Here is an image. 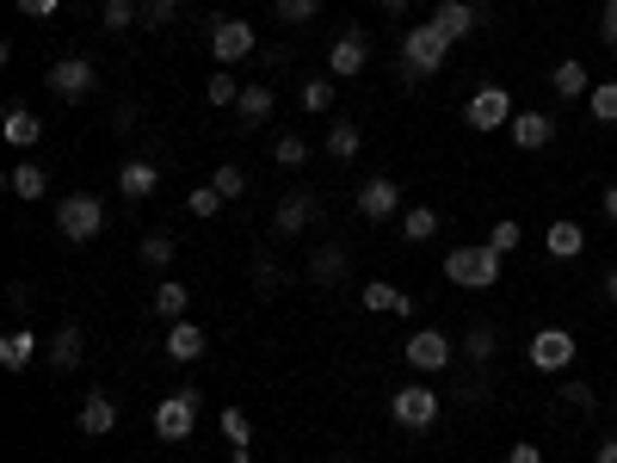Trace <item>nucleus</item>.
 <instances>
[{
  "mask_svg": "<svg viewBox=\"0 0 617 463\" xmlns=\"http://www.w3.org/2000/svg\"><path fill=\"white\" fill-rule=\"evenodd\" d=\"M457 359V340L451 334H439V328H420V334H407V365L414 371H426V377H439L444 365Z\"/></svg>",
  "mask_w": 617,
  "mask_h": 463,
  "instance_id": "1a4fd4ad",
  "label": "nucleus"
},
{
  "mask_svg": "<svg viewBox=\"0 0 617 463\" xmlns=\"http://www.w3.org/2000/svg\"><path fill=\"white\" fill-rule=\"evenodd\" d=\"M272 13H278V25H308L322 13V0H272Z\"/></svg>",
  "mask_w": 617,
  "mask_h": 463,
  "instance_id": "e433bc0d",
  "label": "nucleus"
},
{
  "mask_svg": "<svg viewBox=\"0 0 617 463\" xmlns=\"http://www.w3.org/2000/svg\"><path fill=\"white\" fill-rule=\"evenodd\" d=\"M328 105H333V80H328V75L303 80V112H315V117H322Z\"/></svg>",
  "mask_w": 617,
  "mask_h": 463,
  "instance_id": "58836bf2",
  "label": "nucleus"
},
{
  "mask_svg": "<svg viewBox=\"0 0 617 463\" xmlns=\"http://www.w3.org/2000/svg\"><path fill=\"white\" fill-rule=\"evenodd\" d=\"M593 463H617V439H599V451H593Z\"/></svg>",
  "mask_w": 617,
  "mask_h": 463,
  "instance_id": "3c124183",
  "label": "nucleus"
},
{
  "mask_svg": "<svg viewBox=\"0 0 617 463\" xmlns=\"http://www.w3.org/2000/svg\"><path fill=\"white\" fill-rule=\"evenodd\" d=\"M179 7H186V0H142L136 20H142V32H167V25L179 20Z\"/></svg>",
  "mask_w": 617,
  "mask_h": 463,
  "instance_id": "473e14b6",
  "label": "nucleus"
},
{
  "mask_svg": "<svg viewBox=\"0 0 617 463\" xmlns=\"http://www.w3.org/2000/svg\"><path fill=\"white\" fill-rule=\"evenodd\" d=\"M333 463H358V458H347V451H340V458H333Z\"/></svg>",
  "mask_w": 617,
  "mask_h": 463,
  "instance_id": "4d7b16f0",
  "label": "nucleus"
},
{
  "mask_svg": "<svg viewBox=\"0 0 617 463\" xmlns=\"http://www.w3.org/2000/svg\"><path fill=\"white\" fill-rule=\"evenodd\" d=\"M229 463H253V458H248V451H229Z\"/></svg>",
  "mask_w": 617,
  "mask_h": 463,
  "instance_id": "6e6d98bb",
  "label": "nucleus"
},
{
  "mask_svg": "<svg viewBox=\"0 0 617 463\" xmlns=\"http://www.w3.org/2000/svg\"><path fill=\"white\" fill-rule=\"evenodd\" d=\"M278 285H285V272H278V260H253V290H260V297H272Z\"/></svg>",
  "mask_w": 617,
  "mask_h": 463,
  "instance_id": "c03bdc74",
  "label": "nucleus"
},
{
  "mask_svg": "<svg viewBox=\"0 0 617 463\" xmlns=\"http://www.w3.org/2000/svg\"><path fill=\"white\" fill-rule=\"evenodd\" d=\"M513 149H525V154H538V149H550L556 142V117L550 112H513Z\"/></svg>",
  "mask_w": 617,
  "mask_h": 463,
  "instance_id": "f3484780",
  "label": "nucleus"
},
{
  "mask_svg": "<svg viewBox=\"0 0 617 463\" xmlns=\"http://www.w3.org/2000/svg\"><path fill=\"white\" fill-rule=\"evenodd\" d=\"M198 426V389H174V396H161V408H154V439L167 445H186Z\"/></svg>",
  "mask_w": 617,
  "mask_h": 463,
  "instance_id": "39448f33",
  "label": "nucleus"
},
{
  "mask_svg": "<svg viewBox=\"0 0 617 463\" xmlns=\"http://www.w3.org/2000/svg\"><path fill=\"white\" fill-rule=\"evenodd\" d=\"M322 223V198L315 192H290V198H278V211H272V229L278 235H308Z\"/></svg>",
  "mask_w": 617,
  "mask_h": 463,
  "instance_id": "4468645a",
  "label": "nucleus"
},
{
  "mask_svg": "<svg viewBox=\"0 0 617 463\" xmlns=\"http://www.w3.org/2000/svg\"><path fill=\"white\" fill-rule=\"evenodd\" d=\"M358 303H365L370 315H414V297H407V290H395V285H383V278L358 290Z\"/></svg>",
  "mask_w": 617,
  "mask_h": 463,
  "instance_id": "5701e85b",
  "label": "nucleus"
},
{
  "mask_svg": "<svg viewBox=\"0 0 617 463\" xmlns=\"http://www.w3.org/2000/svg\"><path fill=\"white\" fill-rule=\"evenodd\" d=\"M550 93L556 99H587L593 93V75H587V62H556V68H550Z\"/></svg>",
  "mask_w": 617,
  "mask_h": 463,
  "instance_id": "4be33fe9",
  "label": "nucleus"
},
{
  "mask_svg": "<svg viewBox=\"0 0 617 463\" xmlns=\"http://www.w3.org/2000/svg\"><path fill=\"white\" fill-rule=\"evenodd\" d=\"M0 136H7L13 149H38V142H43V117L32 112V105H20V99H13V105L0 112Z\"/></svg>",
  "mask_w": 617,
  "mask_h": 463,
  "instance_id": "a211bd4d",
  "label": "nucleus"
},
{
  "mask_svg": "<svg viewBox=\"0 0 617 463\" xmlns=\"http://www.w3.org/2000/svg\"><path fill=\"white\" fill-rule=\"evenodd\" d=\"M352 211L365 216V223H389V216H402V186L395 179H365L358 192H352Z\"/></svg>",
  "mask_w": 617,
  "mask_h": 463,
  "instance_id": "9d476101",
  "label": "nucleus"
},
{
  "mask_svg": "<svg viewBox=\"0 0 617 463\" xmlns=\"http://www.w3.org/2000/svg\"><path fill=\"white\" fill-rule=\"evenodd\" d=\"M519 241H525V229H519V223H513V216H501V223L488 229V248H494V253H513V248H519Z\"/></svg>",
  "mask_w": 617,
  "mask_h": 463,
  "instance_id": "79ce46f5",
  "label": "nucleus"
},
{
  "mask_svg": "<svg viewBox=\"0 0 617 463\" xmlns=\"http://www.w3.org/2000/svg\"><path fill=\"white\" fill-rule=\"evenodd\" d=\"M599 38H605V50H617V0L599 7Z\"/></svg>",
  "mask_w": 617,
  "mask_h": 463,
  "instance_id": "49530a36",
  "label": "nucleus"
},
{
  "mask_svg": "<svg viewBox=\"0 0 617 463\" xmlns=\"http://www.w3.org/2000/svg\"><path fill=\"white\" fill-rule=\"evenodd\" d=\"M43 87H50V93H56L62 105H80V99H87V93L99 87V68H93L87 57H62L56 68L43 75Z\"/></svg>",
  "mask_w": 617,
  "mask_h": 463,
  "instance_id": "0eeeda50",
  "label": "nucleus"
},
{
  "mask_svg": "<svg viewBox=\"0 0 617 463\" xmlns=\"http://www.w3.org/2000/svg\"><path fill=\"white\" fill-rule=\"evenodd\" d=\"M587 112H593V124H617V80H593Z\"/></svg>",
  "mask_w": 617,
  "mask_h": 463,
  "instance_id": "f704fd0d",
  "label": "nucleus"
},
{
  "mask_svg": "<svg viewBox=\"0 0 617 463\" xmlns=\"http://www.w3.org/2000/svg\"><path fill=\"white\" fill-rule=\"evenodd\" d=\"M439 235V211L432 204H407L402 211V241H432Z\"/></svg>",
  "mask_w": 617,
  "mask_h": 463,
  "instance_id": "2f4dec72",
  "label": "nucleus"
},
{
  "mask_svg": "<svg viewBox=\"0 0 617 463\" xmlns=\"http://www.w3.org/2000/svg\"><path fill=\"white\" fill-rule=\"evenodd\" d=\"M7 192L20 198V204H38V198L50 192V174H43L38 161H20V167L7 174Z\"/></svg>",
  "mask_w": 617,
  "mask_h": 463,
  "instance_id": "393cba45",
  "label": "nucleus"
},
{
  "mask_svg": "<svg viewBox=\"0 0 617 463\" xmlns=\"http://www.w3.org/2000/svg\"><path fill=\"white\" fill-rule=\"evenodd\" d=\"M99 25H105L112 38H124V32H130V25H142V20H136V7H99Z\"/></svg>",
  "mask_w": 617,
  "mask_h": 463,
  "instance_id": "37998d69",
  "label": "nucleus"
},
{
  "mask_svg": "<svg viewBox=\"0 0 617 463\" xmlns=\"http://www.w3.org/2000/svg\"><path fill=\"white\" fill-rule=\"evenodd\" d=\"M322 149H328V161H352V154L365 149V130H358L352 117H333V130H328V142H322Z\"/></svg>",
  "mask_w": 617,
  "mask_h": 463,
  "instance_id": "c756f323",
  "label": "nucleus"
},
{
  "mask_svg": "<svg viewBox=\"0 0 617 463\" xmlns=\"http://www.w3.org/2000/svg\"><path fill=\"white\" fill-rule=\"evenodd\" d=\"M211 186H216V192H223V198H241V192H248V174H241L235 161H223V167H216V174H211Z\"/></svg>",
  "mask_w": 617,
  "mask_h": 463,
  "instance_id": "a19ab883",
  "label": "nucleus"
},
{
  "mask_svg": "<svg viewBox=\"0 0 617 463\" xmlns=\"http://www.w3.org/2000/svg\"><path fill=\"white\" fill-rule=\"evenodd\" d=\"M439 389L432 384H402L395 396H389V421L402 426V433H432V421H439Z\"/></svg>",
  "mask_w": 617,
  "mask_h": 463,
  "instance_id": "20e7f679",
  "label": "nucleus"
},
{
  "mask_svg": "<svg viewBox=\"0 0 617 463\" xmlns=\"http://www.w3.org/2000/svg\"><path fill=\"white\" fill-rule=\"evenodd\" d=\"M56 235L62 241H75V248L99 241V235H105V204H99L93 192H68L56 204Z\"/></svg>",
  "mask_w": 617,
  "mask_h": 463,
  "instance_id": "7ed1b4c3",
  "label": "nucleus"
},
{
  "mask_svg": "<svg viewBox=\"0 0 617 463\" xmlns=\"http://www.w3.org/2000/svg\"><path fill=\"white\" fill-rule=\"evenodd\" d=\"M186 309H192V285H154V315H167V322H186Z\"/></svg>",
  "mask_w": 617,
  "mask_h": 463,
  "instance_id": "7c9ffc66",
  "label": "nucleus"
},
{
  "mask_svg": "<svg viewBox=\"0 0 617 463\" xmlns=\"http://www.w3.org/2000/svg\"><path fill=\"white\" fill-rule=\"evenodd\" d=\"M457 352L469 359V365H488V359L501 352V328H488V322H476V328H463Z\"/></svg>",
  "mask_w": 617,
  "mask_h": 463,
  "instance_id": "cd10ccee",
  "label": "nucleus"
},
{
  "mask_svg": "<svg viewBox=\"0 0 617 463\" xmlns=\"http://www.w3.org/2000/svg\"><path fill=\"white\" fill-rule=\"evenodd\" d=\"M43 359H50V371H56V377H75L80 359H87V328H80V322H62V328L50 334Z\"/></svg>",
  "mask_w": 617,
  "mask_h": 463,
  "instance_id": "f8f14e48",
  "label": "nucleus"
},
{
  "mask_svg": "<svg viewBox=\"0 0 617 463\" xmlns=\"http://www.w3.org/2000/svg\"><path fill=\"white\" fill-rule=\"evenodd\" d=\"M161 347H167V359H174V365H198V359H204V347H211V334L198 328V322H167V340H161Z\"/></svg>",
  "mask_w": 617,
  "mask_h": 463,
  "instance_id": "aec40b11",
  "label": "nucleus"
},
{
  "mask_svg": "<svg viewBox=\"0 0 617 463\" xmlns=\"http://www.w3.org/2000/svg\"><path fill=\"white\" fill-rule=\"evenodd\" d=\"M543 248H550V260H575V253L587 248V235H580L575 216H556V223L543 229Z\"/></svg>",
  "mask_w": 617,
  "mask_h": 463,
  "instance_id": "b1692460",
  "label": "nucleus"
},
{
  "mask_svg": "<svg viewBox=\"0 0 617 463\" xmlns=\"http://www.w3.org/2000/svg\"><path fill=\"white\" fill-rule=\"evenodd\" d=\"M32 359H38V334H32V328L0 334V371H25Z\"/></svg>",
  "mask_w": 617,
  "mask_h": 463,
  "instance_id": "a878e982",
  "label": "nucleus"
},
{
  "mask_svg": "<svg viewBox=\"0 0 617 463\" xmlns=\"http://www.w3.org/2000/svg\"><path fill=\"white\" fill-rule=\"evenodd\" d=\"M75 433L80 439H112L117 433V402L105 389H87V402H80V414H75Z\"/></svg>",
  "mask_w": 617,
  "mask_h": 463,
  "instance_id": "2eb2a0df",
  "label": "nucleus"
},
{
  "mask_svg": "<svg viewBox=\"0 0 617 463\" xmlns=\"http://www.w3.org/2000/svg\"><path fill=\"white\" fill-rule=\"evenodd\" d=\"M562 402H568V408H580V414H593V402H599V396H593L587 384H580V377H568V384H562Z\"/></svg>",
  "mask_w": 617,
  "mask_h": 463,
  "instance_id": "a18cd8bd",
  "label": "nucleus"
},
{
  "mask_svg": "<svg viewBox=\"0 0 617 463\" xmlns=\"http://www.w3.org/2000/svg\"><path fill=\"white\" fill-rule=\"evenodd\" d=\"M580 340L568 328H538L531 334V371H543V377H562V371L575 365Z\"/></svg>",
  "mask_w": 617,
  "mask_h": 463,
  "instance_id": "6e6552de",
  "label": "nucleus"
},
{
  "mask_svg": "<svg viewBox=\"0 0 617 463\" xmlns=\"http://www.w3.org/2000/svg\"><path fill=\"white\" fill-rule=\"evenodd\" d=\"M463 124H469V130H506V124H513V93L482 80L476 93L463 99Z\"/></svg>",
  "mask_w": 617,
  "mask_h": 463,
  "instance_id": "423d86ee",
  "label": "nucleus"
},
{
  "mask_svg": "<svg viewBox=\"0 0 617 463\" xmlns=\"http://www.w3.org/2000/svg\"><path fill=\"white\" fill-rule=\"evenodd\" d=\"M599 211H605V223L617 229V186H605V198H599Z\"/></svg>",
  "mask_w": 617,
  "mask_h": 463,
  "instance_id": "8fccbe9b",
  "label": "nucleus"
},
{
  "mask_svg": "<svg viewBox=\"0 0 617 463\" xmlns=\"http://www.w3.org/2000/svg\"><path fill=\"white\" fill-rule=\"evenodd\" d=\"M154 186H161V167H154L149 154H130V161L117 167V192L130 198V204H142V198H154Z\"/></svg>",
  "mask_w": 617,
  "mask_h": 463,
  "instance_id": "6ab92c4d",
  "label": "nucleus"
},
{
  "mask_svg": "<svg viewBox=\"0 0 617 463\" xmlns=\"http://www.w3.org/2000/svg\"><path fill=\"white\" fill-rule=\"evenodd\" d=\"M605 303H612V309H617V266H612V272H605Z\"/></svg>",
  "mask_w": 617,
  "mask_h": 463,
  "instance_id": "603ef678",
  "label": "nucleus"
},
{
  "mask_svg": "<svg viewBox=\"0 0 617 463\" xmlns=\"http://www.w3.org/2000/svg\"><path fill=\"white\" fill-rule=\"evenodd\" d=\"M612 384H617V371H612Z\"/></svg>",
  "mask_w": 617,
  "mask_h": 463,
  "instance_id": "13d9d810",
  "label": "nucleus"
},
{
  "mask_svg": "<svg viewBox=\"0 0 617 463\" xmlns=\"http://www.w3.org/2000/svg\"><path fill=\"white\" fill-rule=\"evenodd\" d=\"M211 57H216V68H235L241 57H253V25L248 20H216L211 25Z\"/></svg>",
  "mask_w": 617,
  "mask_h": 463,
  "instance_id": "ddd939ff",
  "label": "nucleus"
},
{
  "mask_svg": "<svg viewBox=\"0 0 617 463\" xmlns=\"http://www.w3.org/2000/svg\"><path fill=\"white\" fill-rule=\"evenodd\" d=\"M13 7H20L25 20H50V13H56L62 0H13Z\"/></svg>",
  "mask_w": 617,
  "mask_h": 463,
  "instance_id": "de8ad7c7",
  "label": "nucleus"
},
{
  "mask_svg": "<svg viewBox=\"0 0 617 463\" xmlns=\"http://www.w3.org/2000/svg\"><path fill=\"white\" fill-rule=\"evenodd\" d=\"M340 278H347V248L340 241L308 253V285H340Z\"/></svg>",
  "mask_w": 617,
  "mask_h": 463,
  "instance_id": "c85d7f7f",
  "label": "nucleus"
},
{
  "mask_svg": "<svg viewBox=\"0 0 617 463\" xmlns=\"http://www.w3.org/2000/svg\"><path fill=\"white\" fill-rule=\"evenodd\" d=\"M365 68H370V38L352 25V32H340V38L328 43V75L352 80V75H365Z\"/></svg>",
  "mask_w": 617,
  "mask_h": 463,
  "instance_id": "9b49d317",
  "label": "nucleus"
},
{
  "mask_svg": "<svg viewBox=\"0 0 617 463\" xmlns=\"http://www.w3.org/2000/svg\"><path fill=\"white\" fill-rule=\"evenodd\" d=\"M407 7H414V0H383V13H407Z\"/></svg>",
  "mask_w": 617,
  "mask_h": 463,
  "instance_id": "864d4df0",
  "label": "nucleus"
},
{
  "mask_svg": "<svg viewBox=\"0 0 617 463\" xmlns=\"http://www.w3.org/2000/svg\"><path fill=\"white\" fill-rule=\"evenodd\" d=\"M216 426H223L229 451H248V445H253V421L241 414V408H223V414H216Z\"/></svg>",
  "mask_w": 617,
  "mask_h": 463,
  "instance_id": "72a5a7b5",
  "label": "nucleus"
},
{
  "mask_svg": "<svg viewBox=\"0 0 617 463\" xmlns=\"http://www.w3.org/2000/svg\"><path fill=\"white\" fill-rule=\"evenodd\" d=\"M174 253H179V241L167 229H149L142 241H136V260H142L149 272H167V266H174Z\"/></svg>",
  "mask_w": 617,
  "mask_h": 463,
  "instance_id": "bb28decb",
  "label": "nucleus"
},
{
  "mask_svg": "<svg viewBox=\"0 0 617 463\" xmlns=\"http://www.w3.org/2000/svg\"><path fill=\"white\" fill-rule=\"evenodd\" d=\"M99 7H142V0H99Z\"/></svg>",
  "mask_w": 617,
  "mask_h": 463,
  "instance_id": "5fc2aeb1",
  "label": "nucleus"
},
{
  "mask_svg": "<svg viewBox=\"0 0 617 463\" xmlns=\"http://www.w3.org/2000/svg\"><path fill=\"white\" fill-rule=\"evenodd\" d=\"M506 463H543V451L525 439V445H513V451H506Z\"/></svg>",
  "mask_w": 617,
  "mask_h": 463,
  "instance_id": "09e8293b",
  "label": "nucleus"
},
{
  "mask_svg": "<svg viewBox=\"0 0 617 463\" xmlns=\"http://www.w3.org/2000/svg\"><path fill=\"white\" fill-rule=\"evenodd\" d=\"M186 211H192L198 223H211V216L223 211V192H216V186H192V192H186Z\"/></svg>",
  "mask_w": 617,
  "mask_h": 463,
  "instance_id": "4c0bfd02",
  "label": "nucleus"
},
{
  "mask_svg": "<svg viewBox=\"0 0 617 463\" xmlns=\"http://www.w3.org/2000/svg\"><path fill=\"white\" fill-rule=\"evenodd\" d=\"M272 112H278V93H272V87H241V99H235V124H241V130H260Z\"/></svg>",
  "mask_w": 617,
  "mask_h": 463,
  "instance_id": "412c9836",
  "label": "nucleus"
},
{
  "mask_svg": "<svg viewBox=\"0 0 617 463\" xmlns=\"http://www.w3.org/2000/svg\"><path fill=\"white\" fill-rule=\"evenodd\" d=\"M501 260L506 253H494L488 241H469V248L444 253V278L457 290H488V285H501Z\"/></svg>",
  "mask_w": 617,
  "mask_h": 463,
  "instance_id": "f03ea898",
  "label": "nucleus"
},
{
  "mask_svg": "<svg viewBox=\"0 0 617 463\" xmlns=\"http://www.w3.org/2000/svg\"><path fill=\"white\" fill-rule=\"evenodd\" d=\"M204 99H211V105H235V99H241V80H235V68H216V75L204 80Z\"/></svg>",
  "mask_w": 617,
  "mask_h": 463,
  "instance_id": "c9c22d12",
  "label": "nucleus"
},
{
  "mask_svg": "<svg viewBox=\"0 0 617 463\" xmlns=\"http://www.w3.org/2000/svg\"><path fill=\"white\" fill-rule=\"evenodd\" d=\"M432 25L457 43V38H469V32L482 25V7H476V0H432Z\"/></svg>",
  "mask_w": 617,
  "mask_h": 463,
  "instance_id": "dca6fc26",
  "label": "nucleus"
},
{
  "mask_svg": "<svg viewBox=\"0 0 617 463\" xmlns=\"http://www.w3.org/2000/svg\"><path fill=\"white\" fill-rule=\"evenodd\" d=\"M451 62V38H444L439 25L426 20L414 25V32H402V43H395V75L407 80V87H420V80H432Z\"/></svg>",
  "mask_w": 617,
  "mask_h": 463,
  "instance_id": "f257e3e1",
  "label": "nucleus"
},
{
  "mask_svg": "<svg viewBox=\"0 0 617 463\" xmlns=\"http://www.w3.org/2000/svg\"><path fill=\"white\" fill-rule=\"evenodd\" d=\"M272 161H278V167H303L308 142H303V136H278V142H272Z\"/></svg>",
  "mask_w": 617,
  "mask_h": 463,
  "instance_id": "ea45409f",
  "label": "nucleus"
}]
</instances>
